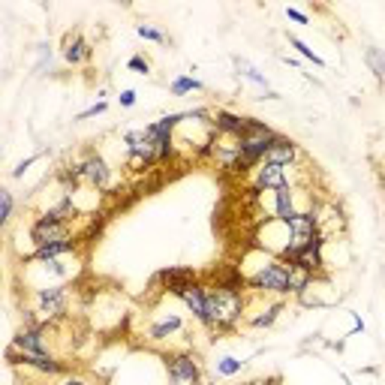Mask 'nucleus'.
I'll list each match as a JSON object with an SVG mask.
<instances>
[{"instance_id": "6ab92c4d", "label": "nucleus", "mask_w": 385, "mask_h": 385, "mask_svg": "<svg viewBox=\"0 0 385 385\" xmlns=\"http://www.w3.org/2000/svg\"><path fill=\"white\" fill-rule=\"evenodd\" d=\"M10 217H12V193L0 190V220H10Z\"/></svg>"}, {"instance_id": "39448f33", "label": "nucleus", "mask_w": 385, "mask_h": 385, "mask_svg": "<svg viewBox=\"0 0 385 385\" xmlns=\"http://www.w3.org/2000/svg\"><path fill=\"white\" fill-rule=\"evenodd\" d=\"M67 301L70 295L63 286H43V289H37V313L48 319V322H54V319L67 313Z\"/></svg>"}, {"instance_id": "a211bd4d", "label": "nucleus", "mask_w": 385, "mask_h": 385, "mask_svg": "<svg viewBox=\"0 0 385 385\" xmlns=\"http://www.w3.org/2000/svg\"><path fill=\"white\" fill-rule=\"evenodd\" d=\"M136 34L142 37V39H151V43H166V37H163L157 28H151V24H138Z\"/></svg>"}, {"instance_id": "393cba45", "label": "nucleus", "mask_w": 385, "mask_h": 385, "mask_svg": "<svg viewBox=\"0 0 385 385\" xmlns=\"http://www.w3.org/2000/svg\"><path fill=\"white\" fill-rule=\"evenodd\" d=\"M253 385H268V382H253Z\"/></svg>"}, {"instance_id": "f8f14e48", "label": "nucleus", "mask_w": 385, "mask_h": 385, "mask_svg": "<svg viewBox=\"0 0 385 385\" xmlns=\"http://www.w3.org/2000/svg\"><path fill=\"white\" fill-rule=\"evenodd\" d=\"M94 54V48L85 43L81 37H70L67 39V48H63V57H67L70 63H81V61H87V57Z\"/></svg>"}, {"instance_id": "9b49d317", "label": "nucleus", "mask_w": 385, "mask_h": 385, "mask_svg": "<svg viewBox=\"0 0 385 385\" xmlns=\"http://www.w3.org/2000/svg\"><path fill=\"white\" fill-rule=\"evenodd\" d=\"M181 325H184L181 316H175V313H171V316H163L160 322H154L151 329H147V337H151V340H166V337H171L175 331H181Z\"/></svg>"}, {"instance_id": "f257e3e1", "label": "nucleus", "mask_w": 385, "mask_h": 385, "mask_svg": "<svg viewBox=\"0 0 385 385\" xmlns=\"http://www.w3.org/2000/svg\"><path fill=\"white\" fill-rule=\"evenodd\" d=\"M244 310V298L238 289L232 286H205V325L211 329H229L241 319Z\"/></svg>"}, {"instance_id": "dca6fc26", "label": "nucleus", "mask_w": 385, "mask_h": 385, "mask_svg": "<svg viewBox=\"0 0 385 385\" xmlns=\"http://www.w3.org/2000/svg\"><path fill=\"white\" fill-rule=\"evenodd\" d=\"M289 43L295 45V48H298V52H301V57H307V61H313L316 63V67H325V61H322V57H319L316 52H313V48H307L304 43H301V39L298 37H289Z\"/></svg>"}, {"instance_id": "2eb2a0df", "label": "nucleus", "mask_w": 385, "mask_h": 385, "mask_svg": "<svg viewBox=\"0 0 385 385\" xmlns=\"http://www.w3.org/2000/svg\"><path fill=\"white\" fill-rule=\"evenodd\" d=\"M190 91H202V81H196L190 76H181V79L171 81V94H175V96H184V94H190Z\"/></svg>"}, {"instance_id": "4be33fe9", "label": "nucleus", "mask_w": 385, "mask_h": 385, "mask_svg": "<svg viewBox=\"0 0 385 385\" xmlns=\"http://www.w3.org/2000/svg\"><path fill=\"white\" fill-rule=\"evenodd\" d=\"M286 15H289L292 21H298V24H307V15H304V12H298V10H292V6L286 10Z\"/></svg>"}, {"instance_id": "4468645a", "label": "nucleus", "mask_w": 385, "mask_h": 385, "mask_svg": "<svg viewBox=\"0 0 385 385\" xmlns=\"http://www.w3.org/2000/svg\"><path fill=\"white\" fill-rule=\"evenodd\" d=\"M235 67H238V72L247 81H253V85H259V87H265V76H259V70L253 67L250 61H244V57H238V61H235Z\"/></svg>"}, {"instance_id": "1a4fd4ad", "label": "nucleus", "mask_w": 385, "mask_h": 385, "mask_svg": "<svg viewBox=\"0 0 385 385\" xmlns=\"http://www.w3.org/2000/svg\"><path fill=\"white\" fill-rule=\"evenodd\" d=\"M295 157H298V147H295L289 138H274V145L265 151V160L262 163H274V166H292Z\"/></svg>"}, {"instance_id": "ddd939ff", "label": "nucleus", "mask_w": 385, "mask_h": 385, "mask_svg": "<svg viewBox=\"0 0 385 385\" xmlns=\"http://www.w3.org/2000/svg\"><path fill=\"white\" fill-rule=\"evenodd\" d=\"M364 61H367V67H371V72L376 76V81H385V57H382L379 48H367Z\"/></svg>"}, {"instance_id": "9d476101", "label": "nucleus", "mask_w": 385, "mask_h": 385, "mask_svg": "<svg viewBox=\"0 0 385 385\" xmlns=\"http://www.w3.org/2000/svg\"><path fill=\"white\" fill-rule=\"evenodd\" d=\"M178 298L193 310V316L199 319V322H205V286H196V283L187 286V289L178 292Z\"/></svg>"}, {"instance_id": "f03ea898", "label": "nucleus", "mask_w": 385, "mask_h": 385, "mask_svg": "<svg viewBox=\"0 0 385 385\" xmlns=\"http://www.w3.org/2000/svg\"><path fill=\"white\" fill-rule=\"evenodd\" d=\"M247 283L259 292H289V283H292V262L289 259H271L265 265H259L256 271L247 277Z\"/></svg>"}, {"instance_id": "412c9836", "label": "nucleus", "mask_w": 385, "mask_h": 385, "mask_svg": "<svg viewBox=\"0 0 385 385\" xmlns=\"http://www.w3.org/2000/svg\"><path fill=\"white\" fill-rule=\"evenodd\" d=\"M103 112H105V103H96V105H91L87 112H81L79 121H87V118H94V114H103Z\"/></svg>"}, {"instance_id": "0eeeda50", "label": "nucleus", "mask_w": 385, "mask_h": 385, "mask_svg": "<svg viewBox=\"0 0 385 385\" xmlns=\"http://www.w3.org/2000/svg\"><path fill=\"white\" fill-rule=\"evenodd\" d=\"M280 187H289V166L259 163L253 169V190H280Z\"/></svg>"}, {"instance_id": "f3484780", "label": "nucleus", "mask_w": 385, "mask_h": 385, "mask_svg": "<svg viewBox=\"0 0 385 385\" xmlns=\"http://www.w3.org/2000/svg\"><path fill=\"white\" fill-rule=\"evenodd\" d=\"M241 371V362H238V358H220V362H217V373L220 376H235V373H238Z\"/></svg>"}, {"instance_id": "6e6552de", "label": "nucleus", "mask_w": 385, "mask_h": 385, "mask_svg": "<svg viewBox=\"0 0 385 385\" xmlns=\"http://www.w3.org/2000/svg\"><path fill=\"white\" fill-rule=\"evenodd\" d=\"M169 385H196L199 382V364L190 355H169L166 358Z\"/></svg>"}, {"instance_id": "5701e85b", "label": "nucleus", "mask_w": 385, "mask_h": 385, "mask_svg": "<svg viewBox=\"0 0 385 385\" xmlns=\"http://www.w3.org/2000/svg\"><path fill=\"white\" fill-rule=\"evenodd\" d=\"M121 105H136V91H124V94H121Z\"/></svg>"}, {"instance_id": "b1692460", "label": "nucleus", "mask_w": 385, "mask_h": 385, "mask_svg": "<svg viewBox=\"0 0 385 385\" xmlns=\"http://www.w3.org/2000/svg\"><path fill=\"white\" fill-rule=\"evenodd\" d=\"M61 385H91V382H85V379H79V376H67Z\"/></svg>"}, {"instance_id": "aec40b11", "label": "nucleus", "mask_w": 385, "mask_h": 385, "mask_svg": "<svg viewBox=\"0 0 385 385\" xmlns=\"http://www.w3.org/2000/svg\"><path fill=\"white\" fill-rule=\"evenodd\" d=\"M129 70H136V72H142V76H147V72H151V63H147L142 54H136V57H129Z\"/></svg>"}, {"instance_id": "20e7f679", "label": "nucleus", "mask_w": 385, "mask_h": 385, "mask_svg": "<svg viewBox=\"0 0 385 385\" xmlns=\"http://www.w3.org/2000/svg\"><path fill=\"white\" fill-rule=\"evenodd\" d=\"M30 238H34L37 250L39 247H52V244H67V241H72L70 238V223H63V220H54V217H48V214H43L34 223V229H30Z\"/></svg>"}, {"instance_id": "7ed1b4c3", "label": "nucleus", "mask_w": 385, "mask_h": 385, "mask_svg": "<svg viewBox=\"0 0 385 385\" xmlns=\"http://www.w3.org/2000/svg\"><path fill=\"white\" fill-rule=\"evenodd\" d=\"M286 223H289V250H286L283 259L298 256L301 250H307V247H313L316 241H322L319 232H316L313 211H301V214H295L292 220H286Z\"/></svg>"}, {"instance_id": "423d86ee", "label": "nucleus", "mask_w": 385, "mask_h": 385, "mask_svg": "<svg viewBox=\"0 0 385 385\" xmlns=\"http://www.w3.org/2000/svg\"><path fill=\"white\" fill-rule=\"evenodd\" d=\"M72 181H85V184L96 187V190H105L112 181V171L100 157H87L85 163H79V166L72 169Z\"/></svg>"}]
</instances>
